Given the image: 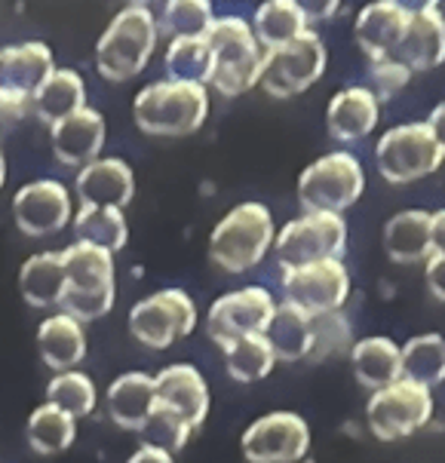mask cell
<instances>
[{"instance_id": "obj_49", "label": "cell", "mask_w": 445, "mask_h": 463, "mask_svg": "<svg viewBox=\"0 0 445 463\" xmlns=\"http://www.w3.org/2000/svg\"><path fill=\"white\" fill-rule=\"evenodd\" d=\"M6 184V156H4V151H0V187Z\"/></svg>"}, {"instance_id": "obj_3", "label": "cell", "mask_w": 445, "mask_h": 463, "mask_svg": "<svg viewBox=\"0 0 445 463\" xmlns=\"http://www.w3.org/2000/svg\"><path fill=\"white\" fill-rule=\"evenodd\" d=\"M62 267H65V292L59 307L74 317L77 323L108 317L117 298V267L114 255L105 249L71 242L62 249Z\"/></svg>"}, {"instance_id": "obj_41", "label": "cell", "mask_w": 445, "mask_h": 463, "mask_svg": "<svg viewBox=\"0 0 445 463\" xmlns=\"http://www.w3.org/2000/svg\"><path fill=\"white\" fill-rule=\"evenodd\" d=\"M298 6V13L304 15V22H329L338 15L341 10V0H292Z\"/></svg>"}, {"instance_id": "obj_44", "label": "cell", "mask_w": 445, "mask_h": 463, "mask_svg": "<svg viewBox=\"0 0 445 463\" xmlns=\"http://www.w3.org/2000/svg\"><path fill=\"white\" fill-rule=\"evenodd\" d=\"M127 463H175V460H173V454H169L166 449L145 442V445H138V449L132 451V458Z\"/></svg>"}, {"instance_id": "obj_11", "label": "cell", "mask_w": 445, "mask_h": 463, "mask_svg": "<svg viewBox=\"0 0 445 463\" xmlns=\"http://www.w3.org/2000/svg\"><path fill=\"white\" fill-rule=\"evenodd\" d=\"M365 420L374 439L400 442L433 420V390L418 387L405 378L384 390H374L365 405Z\"/></svg>"}, {"instance_id": "obj_27", "label": "cell", "mask_w": 445, "mask_h": 463, "mask_svg": "<svg viewBox=\"0 0 445 463\" xmlns=\"http://www.w3.org/2000/svg\"><path fill=\"white\" fill-rule=\"evenodd\" d=\"M80 108H87V83L74 68H56L31 96V114L46 127H56Z\"/></svg>"}, {"instance_id": "obj_31", "label": "cell", "mask_w": 445, "mask_h": 463, "mask_svg": "<svg viewBox=\"0 0 445 463\" xmlns=\"http://www.w3.org/2000/svg\"><path fill=\"white\" fill-rule=\"evenodd\" d=\"M77 242L105 249V252H120L129 240V224L123 209L111 206H80L71 218Z\"/></svg>"}, {"instance_id": "obj_47", "label": "cell", "mask_w": 445, "mask_h": 463, "mask_svg": "<svg viewBox=\"0 0 445 463\" xmlns=\"http://www.w3.org/2000/svg\"><path fill=\"white\" fill-rule=\"evenodd\" d=\"M390 4L400 6L405 15H418V13L440 10V0H390Z\"/></svg>"}, {"instance_id": "obj_17", "label": "cell", "mask_w": 445, "mask_h": 463, "mask_svg": "<svg viewBox=\"0 0 445 463\" xmlns=\"http://www.w3.org/2000/svg\"><path fill=\"white\" fill-rule=\"evenodd\" d=\"M105 138H108L105 117L90 105L74 111L71 117H65V120H59L56 127H50L52 156L68 169H83L87 163L99 160Z\"/></svg>"}, {"instance_id": "obj_24", "label": "cell", "mask_w": 445, "mask_h": 463, "mask_svg": "<svg viewBox=\"0 0 445 463\" xmlns=\"http://www.w3.org/2000/svg\"><path fill=\"white\" fill-rule=\"evenodd\" d=\"M37 353L50 372H71L87 359V328L68 313H52L37 326Z\"/></svg>"}, {"instance_id": "obj_34", "label": "cell", "mask_w": 445, "mask_h": 463, "mask_svg": "<svg viewBox=\"0 0 445 463\" xmlns=\"http://www.w3.org/2000/svg\"><path fill=\"white\" fill-rule=\"evenodd\" d=\"M222 356H224V368H228V374L237 383L264 381L273 372V365H277V356H273L264 335H246L224 344Z\"/></svg>"}, {"instance_id": "obj_28", "label": "cell", "mask_w": 445, "mask_h": 463, "mask_svg": "<svg viewBox=\"0 0 445 463\" xmlns=\"http://www.w3.org/2000/svg\"><path fill=\"white\" fill-rule=\"evenodd\" d=\"M19 292L31 307H59L65 292L62 252H34L19 270Z\"/></svg>"}, {"instance_id": "obj_29", "label": "cell", "mask_w": 445, "mask_h": 463, "mask_svg": "<svg viewBox=\"0 0 445 463\" xmlns=\"http://www.w3.org/2000/svg\"><path fill=\"white\" fill-rule=\"evenodd\" d=\"M310 313H304L295 304H277V313H273L268 337L273 356L277 363H298V359H308L310 353V341H314V332H310Z\"/></svg>"}, {"instance_id": "obj_19", "label": "cell", "mask_w": 445, "mask_h": 463, "mask_svg": "<svg viewBox=\"0 0 445 463\" xmlns=\"http://www.w3.org/2000/svg\"><path fill=\"white\" fill-rule=\"evenodd\" d=\"M56 71L52 50L41 41L13 43L0 50V96L28 99Z\"/></svg>"}, {"instance_id": "obj_45", "label": "cell", "mask_w": 445, "mask_h": 463, "mask_svg": "<svg viewBox=\"0 0 445 463\" xmlns=\"http://www.w3.org/2000/svg\"><path fill=\"white\" fill-rule=\"evenodd\" d=\"M431 242L433 255H445V209L431 212Z\"/></svg>"}, {"instance_id": "obj_21", "label": "cell", "mask_w": 445, "mask_h": 463, "mask_svg": "<svg viewBox=\"0 0 445 463\" xmlns=\"http://www.w3.org/2000/svg\"><path fill=\"white\" fill-rule=\"evenodd\" d=\"M157 405V390H154V374L147 372H123L108 383L105 411L120 430L145 433L147 420Z\"/></svg>"}, {"instance_id": "obj_33", "label": "cell", "mask_w": 445, "mask_h": 463, "mask_svg": "<svg viewBox=\"0 0 445 463\" xmlns=\"http://www.w3.org/2000/svg\"><path fill=\"white\" fill-rule=\"evenodd\" d=\"M25 439H28L31 451L43 454V458H52V454H62L74 445L77 420L71 418V414L62 411V408L43 402L28 414Z\"/></svg>"}, {"instance_id": "obj_12", "label": "cell", "mask_w": 445, "mask_h": 463, "mask_svg": "<svg viewBox=\"0 0 445 463\" xmlns=\"http://www.w3.org/2000/svg\"><path fill=\"white\" fill-rule=\"evenodd\" d=\"M277 313V298L264 286H243L233 292L218 295L206 310V328L209 341L224 347L246 335H264Z\"/></svg>"}, {"instance_id": "obj_20", "label": "cell", "mask_w": 445, "mask_h": 463, "mask_svg": "<svg viewBox=\"0 0 445 463\" xmlns=\"http://www.w3.org/2000/svg\"><path fill=\"white\" fill-rule=\"evenodd\" d=\"M381 120V101L374 99L369 86H345L335 92L326 108V129L341 145H359L369 138Z\"/></svg>"}, {"instance_id": "obj_15", "label": "cell", "mask_w": 445, "mask_h": 463, "mask_svg": "<svg viewBox=\"0 0 445 463\" xmlns=\"http://www.w3.org/2000/svg\"><path fill=\"white\" fill-rule=\"evenodd\" d=\"M71 191L56 178H37V182L22 184L13 197V222L19 233L31 240L56 237L59 231L71 224Z\"/></svg>"}, {"instance_id": "obj_46", "label": "cell", "mask_w": 445, "mask_h": 463, "mask_svg": "<svg viewBox=\"0 0 445 463\" xmlns=\"http://www.w3.org/2000/svg\"><path fill=\"white\" fill-rule=\"evenodd\" d=\"M424 123H427V129L433 132L436 145H440L442 151H445V101H440V105L433 108V111H431V117H427Z\"/></svg>"}, {"instance_id": "obj_13", "label": "cell", "mask_w": 445, "mask_h": 463, "mask_svg": "<svg viewBox=\"0 0 445 463\" xmlns=\"http://www.w3.org/2000/svg\"><path fill=\"white\" fill-rule=\"evenodd\" d=\"M279 288H283L286 304H295L310 317H319V313L345 310L354 282H350L345 261L332 258V261L279 270Z\"/></svg>"}, {"instance_id": "obj_39", "label": "cell", "mask_w": 445, "mask_h": 463, "mask_svg": "<svg viewBox=\"0 0 445 463\" xmlns=\"http://www.w3.org/2000/svg\"><path fill=\"white\" fill-rule=\"evenodd\" d=\"M145 433L151 436L147 439L151 445H160V449H166L169 454H175L187 445L194 430L187 427L175 411H169V408H163V405H154V414H151V420H147Z\"/></svg>"}, {"instance_id": "obj_9", "label": "cell", "mask_w": 445, "mask_h": 463, "mask_svg": "<svg viewBox=\"0 0 445 463\" xmlns=\"http://www.w3.org/2000/svg\"><path fill=\"white\" fill-rule=\"evenodd\" d=\"M129 335L147 350H166L197 328V304L185 288H160L132 304Z\"/></svg>"}, {"instance_id": "obj_6", "label": "cell", "mask_w": 445, "mask_h": 463, "mask_svg": "<svg viewBox=\"0 0 445 463\" xmlns=\"http://www.w3.org/2000/svg\"><path fill=\"white\" fill-rule=\"evenodd\" d=\"M365 191L363 163L350 151H329L298 175V203L304 212L345 215Z\"/></svg>"}, {"instance_id": "obj_5", "label": "cell", "mask_w": 445, "mask_h": 463, "mask_svg": "<svg viewBox=\"0 0 445 463\" xmlns=\"http://www.w3.org/2000/svg\"><path fill=\"white\" fill-rule=\"evenodd\" d=\"M160 41L157 15L142 6H123L108 22L96 43V68L105 80L127 83L138 77L151 61Z\"/></svg>"}, {"instance_id": "obj_23", "label": "cell", "mask_w": 445, "mask_h": 463, "mask_svg": "<svg viewBox=\"0 0 445 463\" xmlns=\"http://www.w3.org/2000/svg\"><path fill=\"white\" fill-rule=\"evenodd\" d=\"M347 359L359 387H365L369 393L402 381V350L393 337L384 335L359 337V341H354V347H350Z\"/></svg>"}, {"instance_id": "obj_25", "label": "cell", "mask_w": 445, "mask_h": 463, "mask_svg": "<svg viewBox=\"0 0 445 463\" xmlns=\"http://www.w3.org/2000/svg\"><path fill=\"white\" fill-rule=\"evenodd\" d=\"M405 22H409V15L400 6L390 4V0H372V4H365L356 13L354 22V37L359 50L369 56V61L393 56L396 43L402 41Z\"/></svg>"}, {"instance_id": "obj_42", "label": "cell", "mask_w": 445, "mask_h": 463, "mask_svg": "<svg viewBox=\"0 0 445 463\" xmlns=\"http://www.w3.org/2000/svg\"><path fill=\"white\" fill-rule=\"evenodd\" d=\"M28 111H31V101L28 99L0 96V136H4V132H10Z\"/></svg>"}, {"instance_id": "obj_16", "label": "cell", "mask_w": 445, "mask_h": 463, "mask_svg": "<svg viewBox=\"0 0 445 463\" xmlns=\"http://www.w3.org/2000/svg\"><path fill=\"white\" fill-rule=\"evenodd\" d=\"M154 390H157V405L169 408L182 418L187 427L197 430L209 418V405H213V393H209V383L187 363H173L160 368L154 374Z\"/></svg>"}, {"instance_id": "obj_37", "label": "cell", "mask_w": 445, "mask_h": 463, "mask_svg": "<svg viewBox=\"0 0 445 463\" xmlns=\"http://www.w3.org/2000/svg\"><path fill=\"white\" fill-rule=\"evenodd\" d=\"M215 22L213 0H163L157 13V28L163 37H203Z\"/></svg>"}, {"instance_id": "obj_1", "label": "cell", "mask_w": 445, "mask_h": 463, "mask_svg": "<svg viewBox=\"0 0 445 463\" xmlns=\"http://www.w3.org/2000/svg\"><path fill=\"white\" fill-rule=\"evenodd\" d=\"M277 240V224L264 203L246 200L237 203L228 215H222V222L209 233V261L218 270L240 277L246 270H255Z\"/></svg>"}, {"instance_id": "obj_48", "label": "cell", "mask_w": 445, "mask_h": 463, "mask_svg": "<svg viewBox=\"0 0 445 463\" xmlns=\"http://www.w3.org/2000/svg\"><path fill=\"white\" fill-rule=\"evenodd\" d=\"M154 4H163V0H127V6H142V10H151Z\"/></svg>"}, {"instance_id": "obj_10", "label": "cell", "mask_w": 445, "mask_h": 463, "mask_svg": "<svg viewBox=\"0 0 445 463\" xmlns=\"http://www.w3.org/2000/svg\"><path fill=\"white\" fill-rule=\"evenodd\" d=\"M326 65H329V50L319 41L317 31L308 28L292 43L264 52L259 86L270 99L301 96L323 77Z\"/></svg>"}, {"instance_id": "obj_36", "label": "cell", "mask_w": 445, "mask_h": 463, "mask_svg": "<svg viewBox=\"0 0 445 463\" xmlns=\"http://www.w3.org/2000/svg\"><path fill=\"white\" fill-rule=\"evenodd\" d=\"M46 402L62 408L65 414H71L74 420L87 418V414L96 411V402H99L96 381H92L87 372H80V368L52 374L50 383H46Z\"/></svg>"}, {"instance_id": "obj_18", "label": "cell", "mask_w": 445, "mask_h": 463, "mask_svg": "<svg viewBox=\"0 0 445 463\" xmlns=\"http://www.w3.org/2000/svg\"><path fill=\"white\" fill-rule=\"evenodd\" d=\"M74 191L80 206L127 209L136 197V175L120 156H99L83 169H77Z\"/></svg>"}, {"instance_id": "obj_30", "label": "cell", "mask_w": 445, "mask_h": 463, "mask_svg": "<svg viewBox=\"0 0 445 463\" xmlns=\"http://www.w3.org/2000/svg\"><path fill=\"white\" fill-rule=\"evenodd\" d=\"M249 25H252L255 41H259L264 52L279 50V46L292 43L295 37H301L308 31V22H304V15L292 0H264L252 13Z\"/></svg>"}, {"instance_id": "obj_7", "label": "cell", "mask_w": 445, "mask_h": 463, "mask_svg": "<svg viewBox=\"0 0 445 463\" xmlns=\"http://www.w3.org/2000/svg\"><path fill=\"white\" fill-rule=\"evenodd\" d=\"M345 249H347L345 215L304 212L301 218H292V222L279 227L270 252L277 258L279 270H292V267L345 258Z\"/></svg>"}, {"instance_id": "obj_35", "label": "cell", "mask_w": 445, "mask_h": 463, "mask_svg": "<svg viewBox=\"0 0 445 463\" xmlns=\"http://www.w3.org/2000/svg\"><path fill=\"white\" fill-rule=\"evenodd\" d=\"M163 68H166L169 80L209 86L213 52H209L206 37H178V41H169L166 52H163Z\"/></svg>"}, {"instance_id": "obj_26", "label": "cell", "mask_w": 445, "mask_h": 463, "mask_svg": "<svg viewBox=\"0 0 445 463\" xmlns=\"http://www.w3.org/2000/svg\"><path fill=\"white\" fill-rule=\"evenodd\" d=\"M384 252L393 264H424L433 255L431 212L402 209L384 224Z\"/></svg>"}, {"instance_id": "obj_43", "label": "cell", "mask_w": 445, "mask_h": 463, "mask_svg": "<svg viewBox=\"0 0 445 463\" xmlns=\"http://www.w3.org/2000/svg\"><path fill=\"white\" fill-rule=\"evenodd\" d=\"M424 282L436 301L445 304V255H431L424 261Z\"/></svg>"}, {"instance_id": "obj_22", "label": "cell", "mask_w": 445, "mask_h": 463, "mask_svg": "<svg viewBox=\"0 0 445 463\" xmlns=\"http://www.w3.org/2000/svg\"><path fill=\"white\" fill-rule=\"evenodd\" d=\"M393 59L402 61L405 68L415 71H433L445 61V15L442 10L409 15L402 31V41L396 43Z\"/></svg>"}, {"instance_id": "obj_14", "label": "cell", "mask_w": 445, "mask_h": 463, "mask_svg": "<svg viewBox=\"0 0 445 463\" xmlns=\"http://www.w3.org/2000/svg\"><path fill=\"white\" fill-rule=\"evenodd\" d=\"M249 463H298L310 451V427L295 411H270L255 418L240 439Z\"/></svg>"}, {"instance_id": "obj_32", "label": "cell", "mask_w": 445, "mask_h": 463, "mask_svg": "<svg viewBox=\"0 0 445 463\" xmlns=\"http://www.w3.org/2000/svg\"><path fill=\"white\" fill-rule=\"evenodd\" d=\"M402 378L418 387H442L445 383V337L436 332L415 335L402 344Z\"/></svg>"}, {"instance_id": "obj_4", "label": "cell", "mask_w": 445, "mask_h": 463, "mask_svg": "<svg viewBox=\"0 0 445 463\" xmlns=\"http://www.w3.org/2000/svg\"><path fill=\"white\" fill-rule=\"evenodd\" d=\"M209 52H213V77L209 86L224 99H237L259 86L264 50L252 34V25L243 15H215L206 34Z\"/></svg>"}, {"instance_id": "obj_38", "label": "cell", "mask_w": 445, "mask_h": 463, "mask_svg": "<svg viewBox=\"0 0 445 463\" xmlns=\"http://www.w3.org/2000/svg\"><path fill=\"white\" fill-rule=\"evenodd\" d=\"M310 332H314L308 353L310 363H329V359L347 356L350 347H354V326H350L345 310L319 313V317L310 319Z\"/></svg>"}, {"instance_id": "obj_2", "label": "cell", "mask_w": 445, "mask_h": 463, "mask_svg": "<svg viewBox=\"0 0 445 463\" xmlns=\"http://www.w3.org/2000/svg\"><path fill=\"white\" fill-rule=\"evenodd\" d=\"M209 117V92L200 83L154 80L138 90L132 101V120L145 136L182 138L194 136Z\"/></svg>"}, {"instance_id": "obj_40", "label": "cell", "mask_w": 445, "mask_h": 463, "mask_svg": "<svg viewBox=\"0 0 445 463\" xmlns=\"http://www.w3.org/2000/svg\"><path fill=\"white\" fill-rule=\"evenodd\" d=\"M409 80H412V71L405 68L402 61H396L393 56L369 61V83L365 86L374 92V99L378 101L400 96L405 86H409Z\"/></svg>"}, {"instance_id": "obj_8", "label": "cell", "mask_w": 445, "mask_h": 463, "mask_svg": "<svg viewBox=\"0 0 445 463\" xmlns=\"http://www.w3.org/2000/svg\"><path fill=\"white\" fill-rule=\"evenodd\" d=\"M445 163V151L436 145L427 123H400L387 129L374 145V166L390 184H412L433 175Z\"/></svg>"}]
</instances>
